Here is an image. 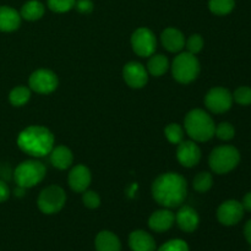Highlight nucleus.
Instances as JSON below:
<instances>
[{"instance_id":"obj_1","label":"nucleus","mask_w":251,"mask_h":251,"mask_svg":"<svg viewBox=\"0 0 251 251\" xmlns=\"http://www.w3.org/2000/svg\"><path fill=\"white\" fill-rule=\"evenodd\" d=\"M152 196L164 208L180 207L188 195V183L178 173L168 172L157 176L152 184Z\"/></svg>"},{"instance_id":"obj_2","label":"nucleus","mask_w":251,"mask_h":251,"mask_svg":"<svg viewBox=\"0 0 251 251\" xmlns=\"http://www.w3.org/2000/svg\"><path fill=\"white\" fill-rule=\"evenodd\" d=\"M17 146L24 153L41 158L50 153L54 147L51 131L41 125H32L22 130L17 136Z\"/></svg>"},{"instance_id":"obj_3","label":"nucleus","mask_w":251,"mask_h":251,"mask_svg":"<svg viewBox=\"0 0 251 251\" xmlns=\"http://www.w3.org/2000/svg\"><path fill=\"white\" fill-rule=\"evenodd\" d=\"M184 127L186 134L195 142H206L215 136V122L203 109L190 110L184 119Z\"/></svg>"},{"instance_id":"obj_4","label":"nucleus","mask_w":251,"mask_h":251,"mask_svg":"<svg viewBox=\"0 0 251 251\" xmlns=\"http://www.w3.org/2000/svg\"><path fill=\"white\" fill-rule=\"evenodd\" d=\"M240 163V152L232 145H222L212 150L208 157V164L213 173L228 174Z\"/></svg>"},{"instance_id":"obj_5","label":"nucleus","mask_w":251,"mask_h":251,"mask_svg":"<svg viewBox=\"0 0 251 251\" xmlns=\"http://www.w3.org/2000/svg\"><path fill=\"white\" fill-rule=\"evenodd\" d=\"M200 61L189 51L179 53L172 63V75L179 83L188 85L200 75Z\"/></svg>"},{"instance_id":"obj_6","label":"nucleus","mask_w":251,"mask_h":251,"mask_svg":"<svg viewBox=\"0 0 251 251\" xmlns=\"http://www.w3.org/2000/svg\"><path fill=\"white\" fill-rule=\"evenodd\" d=\"M46 173L47 169L42 162L37 159H27L16 167L14 171V180L20 188L29 189L41 183Z\"/></svg>"},{"instance_id":"obj_7","label":"nucleus","mask_w":251,"mask_h":251,"mask_svg":"<svg viewBox=\"0 0 251 251\" xmlns=\"http://www.w3.org/2000/svg\"><path fill=\"white\" fill-rule=\"evenodd\" d=\"M66 202V193L58 185H49L41 191L37 200L39 211L44 215L60 212Z\"/></svg>"},{"instance_id":"obj_8","label":"nucleus","mask_w":251,"mask_h":251,"mask_svg":"<svg viewBox=\"0 0 251 251\" xmlns=\"http://www.w3.org/2000/svg\"><path fill=\"white\" fill-rule=\"evenodd\" d=\"M233 95L226 87H213L206 93L205 105L213 114H223L233 105Z\"/></svg>"},{"instance_id":"obj_9","label":"nucleus","mask_w":251,"mask_h":251,"mask_svg":"<svg viewBox=\"0 0 251 251\" xmlns=\"http://www.w3.org/2000/svg\"><path fill=\"white\" fill-rule=\"evenodd\" d=\"M132 50L141 58L153 55L157 48V39L153 32L147 27H140L131 36Z\"/></svg>"},{"instance_id":"obj_10","label":"nucleus","mask_w":251,"mask_h":251,"mask_svg":"<svg viewBox=\"0 0 251 251\" xmlns=\"http://www.w3.org/2000/svg\"><path fill=\"white\" fill-rule=\"evenodd\" d=\"M28 85L31 91H34L39 95H49L58 88L59 78L56 74L51 70L38 69L31 74Z\"/></svg>"},{"instance_id":"obj_11","label":"nucleus","mask_w":251,"mask_h":251,"mask_svg":"<svg viewBox=\"0 0 251 251\" xmlns=\"http://www.w3.org/2000/svg\"><path fill=\"white\" fill-rule=\"evenodd\" d=\"M245 210L242 202L237 200H227L217 208V220L226 227L238 225L244 217Z\"/></svg>"},{"instance_id":"obj_12","label":"nucleus","mask_w":251,"mask_h":251,"mask_svg":"<svg viewBox=\"0 0 251 251\" xmlns=\"http://www.w3.org/2000/svg\"><path fill=\"white\" fill-rule=\"evenodd\" d=\"M123 78L129 87L139 90L149 82V71L139 61H130L123 68Z\"/></svg>"},{"instance_id":"obj_13","label":"nucleus","mask_w":251,"mask_h":251,"mask_svg":"<svg viewBox=\"0 0 251 251\" xmlns=\"http://www.w3.org/2000/svg\"><path fill=\"white\" fill-rule=\"evenodd\" d=\"M176 158L179 163L186 168L198 166L201 161V150L195 141H181L176 149Z\"/></svg>"},{"instance_id":"obj_14","label":"nucleus","mask_w":251,"mask_h":251,"mask_svg":"<svg viewBox=\"0 0 251 251\" xmlns=\"http://www.w3.org/2000/svg\"><path fill=\"white\" fill-rule=\"evenodd\" d=\"M69 186L71 190L75 193H83L90 186L92 176H91L90 169L83 164H77L74 167L69 173Z\"/></svg>"},{"instance_id":"obj_15","label":"nucleus","mask_w":251,"mask_h":251,"mask_svg":"<svg viewBox=\"0 0 251 251\" xmlns=\"http://www.w3.org/2000/svg\"><path fill=\"white\" fill-rule=\"evenodd\" d=\"M176 222L178 227L185 233H193L200 225V217L196 210L190 206H180L176 213Z\"/></svg>"},{"instance_id":"obj_16","label":"nucleus","mask_w":251,"mask_h":251,"mask_svg":"<svg viewBox=\"0 0 251 251\" xmlns=\"http://www.w3.org/2000/svg\"><path fill=\"white\" fill-rule=\"evenodd\" d=\"M176 222V215L169 208L154 211L149 218V227L156 233H164L171 229Z\"/></svg>"},{"instance_id":"obj_17","label":"nucleus","mask_w":251,"mask_h":251,"mask_svg":"<svg viewBox=\"0 0 251 251\" xmlns=\"http://www.w3.org/2000/svg\"><path fill=\"white\" fill-rule=\"evenodd\" d=\"M161 42L171 53H179L185 47V37L176 27H168L161 33Z\"/></svg>"},{"instance_id":"obj_18","label":"nucleus","mask_w":251,"mask_h":251,"mask_svg":"<svg viewBox=\"0 0 251 251\" xmlns=\"http://www.w3.org/2000/svg\"><path fill=\"white\" fill-rule=\"evenodd\" d=\"M129 247L131 251H156L157 245L153 237L142 229L134 230L129 235Z\"/></svg>"},{"instance_id":"obj_19","label":"nucleus","mask_w":251,"mask_h":251,"mask_svg":"<svg viewBox=\"0 0 251 251\" xmlns=\"http://www.w3.org/2000/svg\"><path fill=\"white\" fill-rule=\"evenodd\" d=\"M21 15L16 9L6 5L0 6V32H14L21 26Z\"/></svg>"},{"instance_id":"obj_20","label":"nucleus","mask_w":251,"mask_h":251,"mask_svg":"<svg viewBox=\"0 0 251 251\" xmlns=\"http://www.w3.org/2000/svg\"><path fill=\"white\" fill-rule=\"evenodd\" d=\"M49 158H50V163L54 168L59 169V171H65L73 164L74 154L69 147L60 145V146L53 147L49 153Z\"/></svg>"},{"instance_id":"obj_21","label":"nucleus","mask_w":251,"mask_h":251,"mask_svg":"<svg viewBox=\"0 0 251 251\" xmlns=\"http://www.w3.org/2000/svg\"><path fill=\"white\" fill-rule=\"evenodd\" d=\"M95 248L97 251H122V243L113 232L102 230L96 237Z\"/></svg>"},{"instance_id":"obj_22","label":"nucleus","mask_w":251,"mask_h":251,"mask_svg":"<svg viewBox=\"0 0 251 251\" xmlns=\"http://www.w3.org/2000/svg\"><path fill=\"white\" fill-rule=\"evenodd\" d=\"M44 12H46V6L39 0H28L22 5L20 10L21 19L26 21H37L43 17Z\"/></svg>"},{"instance_id":"obj_23","label":"nucleus","mask_w":251,"mask_h":251,"mask_svg":"<svg viewBox=\"0 0 251 251\" xmlns=\"http://www.w3.org/2000/svg\"><path fill=\"white\" fill-rule=\"evenodd\" d=\"M169 69V61L167 56L162 55V54H156V55L150 56V60L147 63V71L150 75L154 76V77H159L163 74L167 73Z\"/></svg>"},{"instance_id":"obj_24","label":"nucleus","mask_w":251,"mask_h":251,"mask_svg":"<svg viewBox=\"0 0 251 251\" xmlns=\"http://www.w3.org/2000/svg\"><path fill=\"white\" fill-rule=\"evenodd\" d=\"M31 100V88L26 86H16L9 93V102L14 107H22Z\"/></svg>"},{"instance_id":"obj_25","label":"nucleus","mask_w":251,"mask_h":251,"mask_svg":"<svg viewBox=\"0 0 251 251\" xmlns=\"http://www.w3.org/2000/svg\"><path fill=\"white\" fill-rule=\"evenodd\" d=\"M235 0H210L208 9L217 16H226L234 10Z\"/></svg>"},{"instance_id":"obj_26","label":"nucleus","mask_w":251,"mask_h":251,"mask_svg":"<svg viewBox=\"0 0 251 251\" xmlns=\"http://www.w3.org/2000/svg\"><path fill=\"white\" fill-rule=\"evenodd\" d=\"M193 186L198 193H207L213 186V176L208 172H200L194 178Z\"/></svg>"},{"instance_id":"obj_27","label":"nucleus","mask_w":251,"mask_h":251,"mask_svg":"<svg viewBox=\"0 0 251 251\" xmlns=\"http://www.w3.org/2000/svg\"><path fill=\"white\" fill-rule=\"evenodd\" d=\"M164 135L171 144L179 145L184 140V129L176 123H172L166 126Z\"/></svg>"},{"instance_id":"obj_28","label":"nucleus","mask_w":251,"mask_h":251,"mask_svg":"<svg viewBox=\"0 0 251 251\" xmlns=\"http://www.w3.org/2000/svg\"><path fill=\"white\" fill-rule=\"evenodd\" d=\"M215 136H217L222 141H230L235 136L234 126L228 122L220 123L218 125H216Z\"/></svg>"},{"instance_id":"obj_29","label":"nucleus","mask_w":251,"mask_h":251,"mask_svg":"<svg viewBox=\"0 0 251 251\" xmlns=\"http://www.w3.org/2000/svg\"><path fill=\"white\" fill-rule=\"evenodd\" d=\"M75 2L76 0H47V5H48L49 10L56 12V14L69 12L70 10L74 9Z\"/></svg>"},{"instance_id":"obj_30","label":"nucleus","mask_w":251,"mask_h":251,"mask_svg":"<svg viewBox=\"0 0 251 251\" xmlns=\"http://www.w3.org/2000/svg\"><path fill=\"white\" fill-rule=\"evenodd\" d=\"M233 100L243 107L251 104V87L249 86H240L233 93Z\"/></svg>"},{"instance_id":"obj_31","label":"nucleus","mask_w":251,"mask_h":251,"mask_svg":"<svg viewBox=\"0 0 251 251\" xmlns=\"http://www.w3.org/2000/svg\"><path fill=\"white\" fill-rule=\"evenodd\" d=\"M203 44H205L203 38L198 33L191 34V36L188 38V41H185L186 49H188L189 53L194 54V55H196V54H199L201 50H202Z\"/></svg>"},{"instance_id":"obj_32","label":"nucleus","mask_w":251,"mask_h":251,"mask_svg":"<svg viewBox=\"0 0 251 251\" xmlns=\"http://www.w3.org/2000/svg\"><path fill=\"white\" fill-rule=\"evenodd\" d=\"M156 251H190L188 243L181 239H172L164 243Z\"/></svg>"},{"instance_id":"obj_33","label":"nucleus","mask_w":251,"mask_h":251,"mask_svg":"<svg viewBox=\"0 0 251 251\" xmlns=\"http://www.w3.org/2000/svg\"><path fill=\"white\" fill-rule=\"evenodd\" d=\"M82 202L90 210H96L100 206V198L96 191L86 190L82 193Z\"/></svg>"},{"instance_id":"obj_34","label":"nucleus","mask_w":251,"mask_h":251,"mask_svg":"<svg viewBox=\"0 0 251 251\" xmlns=\"http://www.w3.org/2000/svg\"><path fill=\"white\" fill-rule=\"evenodd\" d=\"M74 7H75V9L77 10L80 14L87 15V14H91V12L93 11V9H95V5H93L92 0H76L75 6Z\"/></svg>"},{"instance_id":"obj_35","label":"nucleus","mask_w":251,"mask_h":251,"mask_svg":"<svg viewBox=\"0 0 251 251\" xmlns=\"http://www.w3.org/2000/svg\"><path fill=\"white\" fill-rule=\"evenodd\" d=\"M10 198V188L4 180L0 179V203L5 202Z\"/></svg>"},{"instance_id":"obj_36","label":"nucleus","mask_w":251,"mask_h":251,"mask_svg":"<svg viewBox=\"0 0 251 251\" xmlns=\"http://www.w3.org/2000/svg\"><path fill=\"white\" fill-rule=\"evenodd\" d=\"M242 205H243V207H244L245 211H248V212H251V191L245 194L244 198H243Z\"/></svg>"},{"instance_id":"obj_37","label":"nucleus","mask_w":251,"mask_h":251,"mask_svg":"<svg viewBox=\"0 0 251 251\" xmlns=\"http://www.w3.org/2000/svg\"><path fill=\"white\" fill-rule=\"evenodd\" d=\"M244 237L245 240L249 243V245L251 247V220L248 221L244 226Z\"/></svg>"},{"instance_id":"obj_38","label":"nucleus","mask_w":251,"mask_h":251,"mask_svg":"<svg viewBox=\"0 0 251 251\" xmlns=\"http://www.w3.org/2000/svg\"><path fill=\"white\" fill-rule=\"evenodd\" d=\"M25 190H26V189L20 188V186H17V189H16V190H15V195L19 196V198H21V196H24Z\"/></svg>"}]
</instances>
